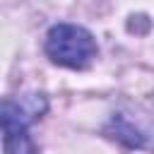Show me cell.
<instances>
[{
  "instance_id": "cell-1",
  "label": "cell",
  "mask_w": 154,
  "mask_h": 154,
  "mask_svg": "<svg viewBox=\"0 0 154 154\" xmlns=\"http://www.w3.org/2000/svg\"><path fill=\"white\" fill-rule=\"evenodd\" d=\"M46 55L70 70H84L96 58V41L94 36L77 24H55L46 34Z\"/></svg>"
},
{
  "instance_id": "cell-2",
  "label": "cell",
  "mask_w": 154,
  "mask_h": 154,
  "mask_svg": "<svg viewBox=\"0 0 154 154\" xmlns=\"http://www.w3.org/2000/svg\"><path fill=\"white\" fill-rule=\"evenodd\" d=\"M48 111L46 94H22V96H7L0 108V125L2 132H17L29 130L31 123H36Z\"/></svg>"
},
{
  "instance_id": "cell-3",
  "label": "cell",
  "mask_w": 154,
  "mask_h": 154,
  "mask_svg": "<svg viewBox=\"0 0 154 154\" xmlns=\"http://www.w3.org/2000/svg\"><path fill=\"white\" fill-rule=\"evenodd\" d=\"M103 135L116 140V142H120V144H125V147H130V149L147 147V135L140 128H135L130 120H125L123 116H113L108 120V125L103 128Z\"/></svg>"
},
{
  "instance_id": "cell-4",
  "label": "cell",
  "mask_w": 154,
  "mask_h": 154,
  "mask_svg": "<svg viewBox=\"0 0 154 154\" xmlns=\"http://www.w3.org/2000/svg\"><path fill=\"white\" fill-rule=\"evenodd\" d=\"M2 152L5 154H36V144L29 137V130L2 132Z\"/></svg>"
}]
</instances>
